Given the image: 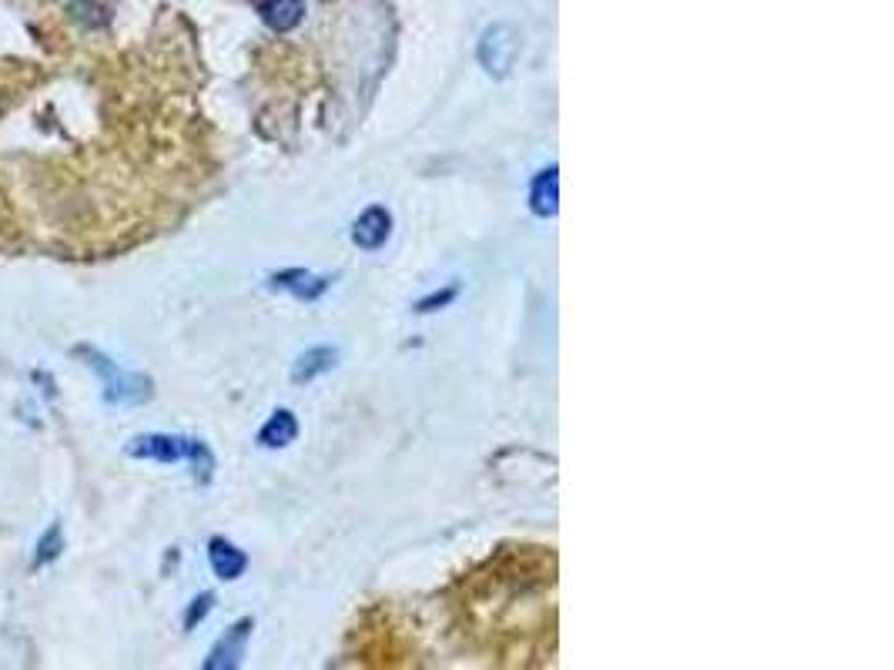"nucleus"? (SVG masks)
<instances>
[{"label":"nucleus","mask_w":894,"mask_h":670,"mask_svg":"<svg viewBox=\"0 0 894 670\" xmlns=\"http://www.w3.org/2000/svg\"><path fill=\"white\" fill-rule=\"evenodd\" d=\"M131 456L141 459H158V463H178V459H191L195 469H201V480H208L211 473V456L198 439H181V436H138L128 446Z\"/></svg>","instance_id":"obj_1"},{"label":"nucleus","mask_w":894,"mask_h":670,"mask_svg":"<svg viewBox=\"0 0 894 670\" xmlns=\"http://www.w3.org/2000/svg\"><path fill=\"white\" fill-rule=\"evenodd\" d=\"M78 356L88 359V366L98 372L101 386H104V396H108L111 402H141L151 396V382L144 376H131V372H121L108 356H101L98 349L91 346H81Z\"/></svg>","instance_id":"obj_2"},{"label":"nucleus","mask_w":894,"mask_h":670,"mask_svg":"<svg viewBox=\"0 0 894 670\" xmlns=\"http://www.w3.org/2000/svg\"><path fill=\"white\" fill-rule=\"evenodd\" d=\"M519 54V31L513 24H493L479 41V61L489 74L503 78Z\"/></svg>","instance_id":"obj_3"},{"label":"nucleus","mask_w":894,"mask_h":670,"mask_svg":"<svg viewBox=\"0 0 894 670\" xmlns=\"http://www.w3.org/2000/svg\"><path fill=\"white\" fill-rule=\"evenodd\" d=\"M248 634H252V620H238V624H235L232 630H228V634L215 644V650H211V657L205 660V667H208V670H221V667L232 670V667L242 664Z\"/></svg>","instance_id":"obj_4"},{"label":"nucleus","mask_w":894,"mask_h":670,"mask_svg":"<svg viewBox=\"0 0 894 670\" xmlns=\"http://www.w3.org/2000/svg\"><path fill=\"white\" fill-rule=\"evenodd\" d=\"M392 232V215L386 212V208L372 205L369 212L359 215V222H355L352 228V238L359 248H369V252H376V248L386 245V238Z\"/></svg>","instance_id":"obj_5"},{"label":"nucleus","mask_w":894,"mask_h":670,"mask_svg":"<svg viewBox=\"0 0 894 670\" xmlns=\"http://www.w3.org/2000/svg\"><path fill=\"white\" fill-rule=\"evenodd\" d=\"M208 560H211V570H215L221 580H238L248 567V557L238 547H232L228 540H211Z\"/></svg>","instance_id":"obj_6"},{"label":"nucleus","mask_w":894,"mask_h":670,"mask_svg":"<svg viewBox=\"0 0 894 670\" xmlns=\"http://www.w3.org/2000/svg\"><path fill=\"white\" fill-rule=\"evenodd\" d=\"M262 17L275 31H292V27L302 24L305 4L302 0H262Z\"/></svg>","instance_id":"obj_7"},{"label":"nucleus","mask_w":894,"mask_h":670,"mask_svg":"<svg viewBox=\"0 0 894 670\" xmlns=\"http://www.w3.org/2000/svg\"><path fill=\"white\" fill-rule=\"evenodd\" d=\"M298 436V423L295 416L288 413V409H278V413L268 419V423L262 426V433H258V443L268 446V449H278V446H288L295 443Z\"/></svg>","instance_id":"obj_8"},{"label":"nucleus","mask_w":894,"mask_h":670,"mask_svg":"<svg viewBox=\"0 0 894 670\" xmlns=\"http://www.w3.org/2000/svg\"><path fill=\"white\" fill-rule=\"evenodd\" d=\"M335 349L329 346H319V349H309L305 356H298L295 369H292V379L295 382H312L315 376H322V372H329L335 366Z\"/></svg>","instance_id":"obj_9"},{"label":"nucleus","mask_w":894,"mask_h":670,"mask_svg":"<svg viewBox=\"0 0 894 670\" xmlns=\"http://www.w3.org/2000/svg\"><path fill=\"white\" fill-rule=\"evenodd\" d=\"M556 185H560V178H556V168H546L536 175L533 181V191H530V201H533V212L536 215H556V201H560V195H556Z\"/></svg>","instance_id":"obj_10"},{"label":"nucleus","mask_w":894,"mask_h":670,"mask_svg":"<svg viewBox=\"0 0 894 670\" xmlns=\"http://www.w3.org/2000/svg\"><path fill=\"white\" fill-rule=\"evenodd\" d=\"M309 282H312L309 272H282V275H275L278 289H292L295 295H302V299H315L319 292H325V282H315V285H309Z\"/></svg>","instance_id":"obj_11"},{"label":"nucleus","mask_w":894,"mask_h":670,"mask_svg":"<svg viewBox=\"0 0 894 670\" xmlns=\"http://www.w3.org/2000/svg\"><path fill=\"white\" fill-rule=\"evenodd\" d=\"M61 547H64V540H61V526H51V530L44 533V540H41V547H37V567H47V563L51 560H57V553H61Z\"/></svg>","instance_id":"obj_12"},{"label":"nucleus","mask_w":894,"mask_h":670,"mask_svg":"<svg viewBox=\"0 0 894 670\" xmlns=\"http://www.w3.org/2000/svg\"><path fill=\"white\" fill-rule=\"evenodd\" d=\"M208 610H211V593H201V597H198L195 603H191V610L185 614V627L191 630L195 624H201V620H205Z\"/></svg>","instance_id":"obj_13"},{"label":"nucleus","mask_w":894,"mask_h":670,"mask_svg":"<svg viewBox=\"0 0 894 670\" xmlns=\"http://www.w3.org/2000/svg\"><path fill=\"white\" fill-rule=\"evenodd\" d=\"M453 295H456V285H453V289H449V292H442V295H429L426 302H419V312H432V309H436V305H446L449 299H453Z\"/></svg>","instance_id":"obj_14"}]
</instances>
